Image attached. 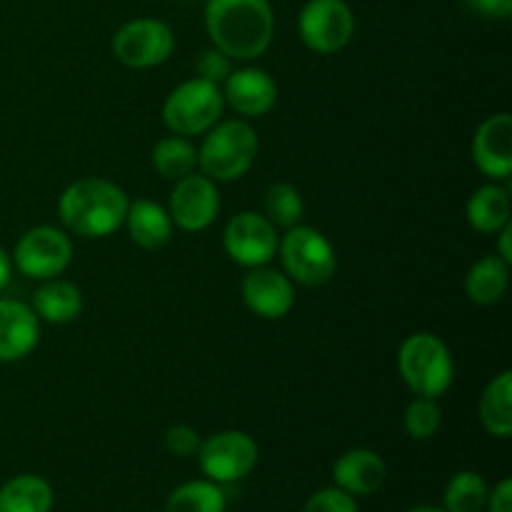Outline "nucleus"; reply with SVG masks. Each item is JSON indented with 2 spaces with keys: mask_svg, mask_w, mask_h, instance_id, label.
<instances>
[{
  "mask_svg": "<svg viewBox=\"0 0 512 512\" xmlns=\"http://www.w3.org/2000/svg\"><path fill=\"white\" fill-rule=\"evenodd\" d=\"M265 218L273 225H280V228H293V225L300 223L305 213L303 198H300L298 190L288 183H275L270 185L268 193L263 198Z\"/></svg>",
  "mask_w": 512,
  "mask_h": 512,
  "instance_id": "bb28decb",
  "label": "nucleus"
},
{
  "mask_svg": "<svg viewBox=\"0 0 512 512\" xmlns=\"http://www.w3.org/2000/svg\"><path fill=\"white\" fill-rule=\"evenodd\" d=\"M173 48V30L155 18L130 20L113 35V55L128 68H155L170 58Z\"/></svg>",
  "mask_w": 512,
  "mask_h": 512,
  "instance_id": "1a4fd4ad",
  "label": "nucleus"
},
{
  "mask_svg": "<svg viewBox=\"0 0 512 512\" xmlns=\"http://www.w3.org/2000/svg\"><path fill=\"white\" fill-rule=\"evenodd\" d=\"M398 368L405 385L420 398H438L453 383V358L438 335L415 333L400 345Z\"/></svg>",
  "mask_w": 512,
  "mask_h": 512,
  "instance_id": "20e7f679",
  "label": "nucleus"
},
{
  "mask_svg": "<svg viewBox=\"0 0 512 512\" xmlns=\"http://www.w3.org/2000/svg\"><path fill=\"white\" fill-rule=\"evenodd\" d=\"M128 195L103 178H83L63 190L58 203L60 220L83 238H108L125 223Z\"/></svg>",
  "mask_w": 512,
  "mask_h": 512,
  "instance_id": "f03ea898",
  "label": "nucleus"
},
{
  "mask_svg": "<svg viewBox=\"0 0 512 512\" xmlns=\"http://www.w3.org/2000/svg\"><path fill=\"white\" fill-rule=\"evenodd\" d=\"M53 488L40 475H18L0 488V512H50Z\"/></svg>",
  "mask_w": 512,
  "mask_h": 512,
  "instance_id": "4be33fe9",
  "label": "nucleus"
},
{
  "mask_svg": "<svg viewBox=\"0 0 512 512\" xmlns=\"http://www.w3.org/2000/svg\"><path fill=\"white\" fill-rule=\"evenodd\" d=\"M480 423L493 438L508 440L512 435V373H500L490 380L480 398Z\"/></svg>",
  "mask_w": 512,
  "mask_h": 512,
  "instance_id": "412c9836",
  "label": "nucleus"
},
{
  "mask_svg": "<svg viewBox=\"0 0 512 512\" xmlns=\"http://www.w3.org/2000/svg\"><path fill=\"white\" fill-rule=\"evenodd\" d=\"M468 223L473 225L478 233H498L505 225L510 223V193L503 185H483L480 190H475L468 200Z\"/></svg>",
  "mask_w": 512,
  "mask_h": 512,
  "instance_id": "aec40b11",
  "label": "nucleus"
},
{
  "mask_svg": "<svg viewBox=\"0 0 512 512\" xmlns=\"http://www.w3.org/2000/svg\"><path fill=\"white\" fill-rule=\"evenodd\" d=\"M243 300L258 318L280 320L295 303V290L288 275L273 268H253L243 280Z\"/></svg>",
  "mask_w": 512,
  "mask_h": 512,
  "instance_id": "ddd939ff",
  "label": "nucleus"
},
{
  "mask_svg": "<svg viewBox=\"0 0 512 512\" xmlns=\"http://www.w3.org/2000/svg\"><path fill=\"white\" fill-rule=\"evenodd\" d=\"M200 435L195 433L190 425H173V428L165 433V450L178 458H190V455H198L200 450Z\"/></svg>",
  "mask_w": 512,
  "mask_h": 512,
  "instance_id": "c756f323",
  "label": "nucleus"
},
{
  "mask_svg": "<svg viewBox=\"0 0 512 512\" xmlns=\"http://www.w3.org/2000/svg\"><path fill=\"white\" fill-rule=\"evenodd\" d=\"M485 508L490 512H512V480L503 478L493 488V493H488V503Z\"/></svg>",
  "mask_w": 512,
  "mask_h": 512,
  "instance_id": "473e14b6",
  "label": "nucleus"
},
{
  "mask_svg": "<svg viewBox=\"0 0 512 512\" xmlns=\"http://www.w3.org/2000/svg\"><path fill=\"white\" fill-rule=\"evenodd\" d=\"M198 460L213 483H238L258 465V445L243 430H223L200 443Z\"/></svg>",
  "mask_w": 512,
  "mask_h": 512,
  "instance_id": "6e6552de",
  "label": "nucleus"
},
{
  "mask_svg": "<svg viewBox=\"0 0 512 512\" xmlns=\"http://www.w3.org/2000/svg\"><path fill=\"white\" fill-rule=\"evenodd\" d=\"M298 30L313 53H338L355 33L353 10L345 0H308L300 10Z\"/></svg>",
  "mask_w": 512,
  "mask_h": 512,
  "instance_id": "0eeeda50",
  "label": "nucleus"
},
{
  "mask_svg": "<svg viewBox=\"0 0 512 512\" xmlns=\"http://www.w3.org/2000/svg\"><path fill=\"white\" fill-rule=\"evenodd\" d=\"M8 280H10V260L8 255H5V250L0 248V290L8 285Z\"/></svg>",
  "mask_w": 512,
  "mask_h": 512,
  "instance_id": "f704fd0d",
  "label": "nucleus"
},
{
  "mask_svg": "<svg viewBox=\"0 0 512 512\" xmlns=\"http://www.w3.org/2000/svg\"><path fill=\"white\" fill-rule=\"evenodd\" d=\"M198 165V150L183 135H170L163 138L153 150V168L158 175L168 180H180L190 175Z\"/></svg>",
  "mask_w": 512,
  "mask_h": 512,
  "instance_id": "393cba45",
  "label": "nucleus"
},
{
  "mask_svg": "<svg viewBox=\"0 0 512 512\" xmlns=\"http://www.w3.org/2000/svg\"><path fill=\"white\" fill-rule=\"evenodd\" d=\"M405 512H445L443 508H433V505H418V508H410Z\"/></svg>",
  "mask_w": 512,
  "mask_h": 512,
  "instance_id": "c9c22d12",
  "label": "nucleus"
},
{
  "mask_svg": "<svg viewBox=\"0 0 512 512\" xmlns=\"http://www.w3.org/2000/svg\"><path fill=\"white\" fill-rule=\"evenodd\" d=\"M303 512H358V503L345 490L323 488L310 495Z\"/></svg>",
  "mask_w": 512,
  "mask_h": 512,
  "instance_id": "c85d7f7f",
  "label": "nucleus"
},
{
  "mask_svg": "<svg viewBox=\"0 0 512 512\" xmlns=\"http://www.w3.org/2000/svg\"><path fill=\"white\" fill-rule=\"evenodd\" d=\"M73 260V243L68 235L50 225L28 230L15 245V265L33 280L58 278Z\"/></svg>",
  "mask_w": 512,
  "mask_h": 512,
  "instance_id": "9d476101",
  "label": "nucleus"
},
{
  "mask_svg": "<svg viewBox=\"0 0 512 512\" xmlns=\"http://www.w3.org/2000/svg\"><path fill=\"white\" fill-rule=\"evenodd\" d=\"M473 13L483 15V18L490 20H500L508 18L512 13V0H463Z\"/></svg>",
  "mask_w": 512,
  "mask_h": 512,
  "instance_id": "2f4dec72",
  "label": "nucleus"
},
{
  "mask_svg": "<svg viewBox=\"0 0 512 512\" xmlns=\"http://www.w3.org/2000/svg\"><path fill=\"white\" fill-rule=\"evenodd\" d=\"M278 250L288 278L300 285H308V288L325 285L338 268L333 245L320 230L308 228V225L288 228V233L278 243Z\"/></svg>",
  "mask_w": 512,
  "mask_h": 512,
  "instance_id": "39448f33",
  "label": "nucleus"
},
{
  "mask_svg": "<svg viewBox=\"0 0 512 512\" xmlns=\"http://www.w3.org/2000/svg\"><path fill=\"white\" fill-rule=\"evenodd\" d=\"M223 93L218 83L193 78L165 98L163 120L175 135L208 133L223 115Z\"/></svg>",
  "mask_w": 512,
  "mask_h": 512,
  "instance_id": "423d86ee",
  "label": "nucleus"
},
{
  "mask_svg": "<svg viewBox=\"0 0 512 512\" xmlns=\"http://www.w3.org/2000/svg\"><path fill=\"white\" fill-rule=\"evenodd\" d=\"M223 100L243 118H263L278 100V85L265 70L240 68L225 78Z\"/></svg>",
  "mask_w": 512,
  "mask_h": 512,
  "instance_id": "2eb2a0df",
  "label": "nucleus"
},
{
  "mask_svg": "<svg viewBox=\"0 0 512 512\" xmlns=\"http://www.w3.org/2000/svg\"><path fill=\"white\" fill-rule=\"evenodd\" d=\"M225 253L245 268H260L278 250V233L265 215L238 213L228 223L223 235Z\"/></svg>",
  "mask_w": 512,
  "mask_h": 512,
  "instance_id": "9b49d317",
  "label": "nucleus"
},
{
  "mask_svg": "<svg viewBox=\"0 0 512 512\" xmlns=\"http://www.w3.org/2000/svg\"><path fill=\"white\" fill-rule=\"evenodd\" d=\"M195 68H198V75L203 80L220 83V80H225L230 75V58L225 53H220L218 48L205 50V53H200Z\"/></svg>",
  "mask_w": 512,
  "mask_h": 512,
  "instance_id": "7c9ffc66",
  "label": "nucleus"
},
{
  "mask_svg": "<svg viewBox=\"0 0 512 512\" xmlns=\"http://www.w3.org/2000/svg\"><path fill=\"white\" fill-rule=\"evenodd\" d=\"M205 28L220 53L235 60H255L273 40V8L268 0H208Z\"/></svg>",
  "mask_w": 512,
  "mask_h": 512,
  "instance_id": "f257e3e1",
  "label": "nucleus"
},
{
  "mask_svg": "<svg viewBox=\"0 0 512 512\" xmlns=\"http://www.w3.org/2000/svg\"><path fill=\"white\" fill-rule=\"evenodd\" d=\"M40 323L33 308L20 300H0V363L25 358L38 345Z\"/></svg>",
  "mask_w": 512,
  "mask_h": 512,
  "instance_id": "dca6fc26",
  "label": "nucleus"
},
{
  "mask_svg": "<svg viewBox=\"0 0 512 512\" xmlns=\"http://www.w3.org/2000/svg\"><path fill=\"white\" fill-rule=\"evenodd\" d=\"M388 478L385 460L375 450L355 448L340 455L333 465L335 488L348 495H373Z\"/></svg>",
  "mask_w": 512,
  "mask_h": 512,
  "instance_id": "f3484780",
  "label": "nucleus"
},
{
  "mask_svg": "<svg viewBox=\"0 0 512 512\" xmlns=\"http://www.w3.org/2000/svg\"><path fill=\"white\" fill-rule=\"evenodd\" d=\"M440 425H443V413H440L438 403L433 398H415L413 403L405 408L403 428L408 438L413 440H430L438 435Z\"/></svg>",
  "mask_w": 512,
  "mask_h": 512,
  "instance_id": "cd10ccee",
  "label": "nucleus"
},
{
  "mask_svg": "<svg viewBox=\"0 0 512 512\" xmlns=\"http://www.w3.org/2000/svg\"><path fill=\"white\" fill-rule=\"evenodd\" d=\"M220 210V195L208 175H185L170 193V220L188 233L208 228Z\"/></svg>",
  "mask_w": 512,
  "mask_h": 512,
  "instance_id": "f8f14e48",
  "label": "nucleus"
},
{
  "mask_svg": "<svg viewBox=\"0 0 512 512\" xmlns=\"http://www.w3.org/2000/svg\"><path fill=\"white\" fill-rule=\"evenodd\" d=\"M223 488L213 480H190L175 488L165 500V512H225Z\"/></svg>",
  "mask_w": 512,
  "mask_h": 512,
  "instance_id": "b1692460",
  "label": "nucleus"
},
{
  "mask_svg": "<svg viewBox=\"0 0 512 512\" xmlns=\"http://www.w3.org/2000/svg\"><path fill=\"white\" fill-rule=\"evenodd\" d=\"M258 135L245 120H225L210 128L198 150V165L210 180H238L253 168Z\"/></svg>",
  "mask_w": 512,
  "mask_h": 512,
  "instance_id": "7ed1b4c3",
  "label": "nucleus"
},
{
  "mask_svg": "<svg viewBox=\"0 0 512 512\" xmlns=\"http://www.w3.org/2000/svg\"><path fill=\"white\" fill-rule=\"evenodd\" d=\"M498 233H500L498 255L505 260V263L510 265V263H512V245H510V240H512V225L508 223L503 230H498Z\"/></svg>",
  "mask_w": 512,
  "mask_h": 512,
  "instance_id": "72a5a7b5",
  "label": "nucleus"
},
{
  "mask_svg": "<svg viewBox=\"0 0 512 512\" xmlns=\"http://www.w3.org/2000/svg\"><path fill=\"white\" fill-rule=\"evenodd\" d=\"M488 483L480 473L463 470L453 475L443 495L445 512H483L488 503Z\"/></svg>",
  "mask_w": 512,
  "mask_h": 512,
  "instance_id": "a878e982",
  "label": "nucleus"
},
{
  "mask_svg": "<svg viewBox=\"0 0 512 512\" xmlns=\"http://www.w3.org/2000/svg\"><path fill=\"white\" fill-rule=\"evenodd\" d=\"M510 265L500 255H488L468 270L465 293L475 305H495L508 290Z\"/></svg>",
  "mask_w": 512,
  "mask_h": 512,
  "instance_id": "5701e85b",
  "label": "nucleus"
},
{
  "mask_svg": "<svg viewBox=\"0 0 512 512\" xmlns=\"http://www.w3.org/2000/svg\"><path fill=\"white\" fill-rule=\"evenodd\" d=\"M125 223H128V233L133 243L145 250L163 248L173 238V220L153 200H133V203H128Z\"/></svg>",
  "mask_w": 512,
  "mask_h": 512,
  "instance_id": "a211bd4d",
  "label": "nucleus"
},
{
  "mask_svg": "<svg viewBox=\"0 0 512 512\" xmlns=\"http://www.w3.org/2000/svg\"><path fill=\"white\" fill-rule=\"evenodd\" d=\"M473 160L483 175L505 180L512 173V115L498 113L483 120L473 138Z\"/></svg>",
  "mask_w": 512,
  "mask_h": 512,
  "instance_id": "4468645a",
  "label": "nucleus"
},
{
  "mask_svg": "<svg viewBox=\"0 0 512 512\" xmlns=\"http://www.w3.org/2000/svg\"><path fill=\"white\" fill-rule=\"evenodd\" d=\"M33 310L45 323H73L80 315V310H83V295H80L78 285L68 283V280L50 278L35 290Z\"/></svg>",
  "mask_w": 512,
  "mask_h": 512,
  "instance_id": "6ab92c4d",
  "label": "nucleus"
}]
</instances>
